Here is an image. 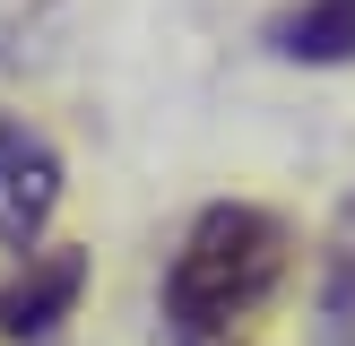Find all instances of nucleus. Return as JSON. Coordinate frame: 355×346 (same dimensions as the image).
Masks as SVG:
<instances>
[{"label":"nucleus","mask_w":355,"mask_h":346,"mask_svg":"<svg viewBox=\"0 0 355 346\" xmlns=\"http://www.w3.org/2000/svg\"><path fill=\"white\" fill-rule=\"evenodd\" d=\"M286 268H295V234L277 208L208 199L165 260V294H156L165 346H243L260 329V311L277 303Z\"/></svg>","instance_id":"1"},{"label":"nucleus","mask_w":355,"mask_h":346,"mask_svg":"<svg viewBox=\"0 0 355 346\" xmlns=\"http://www.w3.org/2000/svg\"><path fill=\"white\" fill-rule=\"evenodd\" d=\"M52 208H61V147L35 121L0 113V251H44Z\"/></svg>","instance_id":"2"},{"label":"nucleus","mask_w":355,"mask_h":346,"mask_svg":"<svg viewBox=\"0 0 355 346\" xmlns=\"http://www.w3.org/2000/svg\"><path fill=\"white\" fill-rule=\"evenodd\" d=\"M87 294V251H26L17 277H0V338L9 346H52L61 320Z\"/></svg>","instance_id":"3"},{"label":"nucleus","mask_w":355,"mask_h":346,"mask_svg":"<svg viewBox=\"0 0 355 346\" xmlns=\"http://www.w3.org/2000/svg\"><path fill=\"white\" fill-rule=\"evenodd\" d=\"M260 44L277 61H304V69H347L355 61V0H286L260 26Z\"/></svg>","instance_id":"4"},{"label":"nucleus","mask_w":355,"mask_h":346,"mask_svg":"<svg viewBox=\"0 0 355 346\" xmlns=\"http://www.w3.org/2000/svg\"><path fill=\"white\" fill-rule=\"evenodd\" d=\"M321 346H355V251L329 260V294H321Z\"/></svg>","instance_id":"5"}]
</instances>
